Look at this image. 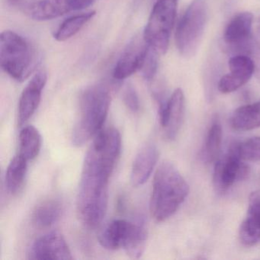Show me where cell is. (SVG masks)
Masks as SVG:
<instances>
[{"label": "cell", "instance_id": "obj_21", "mask_svg": "<svg viewBox=\"0 0 260 260\" xmlns=\"http://www.w3.org/2000/svg\"><path fill=\"white\" fill-rule=\"evenodd\" d=\"M42 148V136L34 126H27L19 135V153L27 160L37 157Z\"/></svg>", "mask_w": 260, "mask_h": 260}, {"label": "cell", "instance_id": "obj_9", "mask_svg": "<svg viewBox=\"0 0 260 260\" xmlns=\"http://www.w3.org/2000/svg\"><path fill=\"white\" fill-rule=\"evenodd\" d=\"M149 45L144 35L137 36L127 44L115 64L113 77L117 80H123L141 71L148 50Z\"/></svg>", "mask_w": 260, "mask_h": 260}, {"label": "cell", "instance_id": "obj_6", "mask_svg": "<svg viewBox=\"0 0 260 260\" xmlns=\"http://www.w3.org/2000/svg\"><path fill=\"white\" fill-rule=\"evenodd\" d=\"M178 0H156L143 35L149 46L159 55L168 51L177 12Z\"/></svg>", "mask_w": 260, "mask_h": 260}, {"label": "cell", "instance_id": "obj_14", "mask_svg": "<svg viewBox=\"0 0 260 260\" xmlns=\"http://www.w3.org/2000/svg\"><path fill=\"white\" fill-rule=\"evenodd\" d=\"M158 158L159 152L154 144L148 143L141 147L132 165L131 182L133 186H141L148 180Z\"/></svg>", "mask_w": 260, "mask_h": 260}, {"label": "cell", "instance_id": "obj_10", "mask_svg": "<svg viewBox=\"0 0 260 260\" xmlns=\"http://www.w3.org/2000/svg\"><path fill=\"white\" fill-rule=\"evenodd\" d=\"M230 74L223 76L219 80L218 90L221 93L235 92L244 86L255 74V65L249 56L236 54L228 62Z\"/></svg>", "mask_w": 260, "mask_h": 260}, {"label": "cell", "instance_id": "obj_4", "mask_svg": "<svg viewBox=\"0 0 260 260\" xmlns=\"http://www.w3.org/2000/svg\"><path fill=\"white\" fill-rule=\"evenodd\" d=\"M208 0H192L176 27L178 51L185 58L196 55L208 21Z\"/></svg>", "mask_w": 260, "mask_h": 260}, {"label": "cell", "instance_id": "obj_29", "mask_svg": "<svg viewBox=\"0 0 260 260\" xmlns=\"http://www.w3.org/2000/svg\"><path fill=\"white\" fill-rule=\"evenodd\" d=\"M96 0H69L72 11L82 10L90 7Z\"/></svg>", "mask_w": 260, "mask_h": 260}, {"label": "cell", "instance_id": "obj_7", "mask_svg": "<svg viewBox=\"0 0 260 260\" xmlns=\"http://www.w3.org/2000/svg\"><path fill=\"white\" fill-rule=\"evenodd\" d=\"M249 172V166L231 146L228 153L215 162L213 175L214 188L217 192H226L236 182L246 179Z\"/></svg>", "mask_w": 260, "mask_h": 260}, {"label": "cell", "instance_id": "obj_20", "mask_svg": "<svg viewBox=\"0 0 260 260\" xmlns=\"http://www.w3.org/2000/svg\"><path fill=\"white\" fill-rule=\"evenodd\" d=\"M28 160L20 154L15 156L9 164L6 173V185L12 194L21 191L26 176Z\"/></svg>", "mask_w": 260, "mask_h": 260}, {"label": "cell", "instance_id": "obj_18", "mask_svg": "<svg viewBox=\"0 0 260 260\" xmlns=\"http://www.w3.org/2000/svg\"><path fill=\"white\" fill-rule=\"evenodd\" d=\"M233 129L246 132L260 127V100L236 109L231 118Z\"/></svg>", "mask_w": 260, "mask_h": 260}, {"label": "cell", "instance_id": "obj_1", "mask_svg": "<svg viewBox=\"0 0 260 260\" xmlns=\"http://www.w3.org/2000/svg\"><path fill=\"white\" fill-rule=\"evenodd\" d=\"M121 138L117 129L100 131L86 152L79 185L77 210L85 226L95 228L106 216L111 175L119 159Z\"/></svg>", "mask_w": 260, "mask_h": 260}, {"label": "cell", "instance_id": "obj_26", "mask_svg": "<svg viewBox=\"0 0 260 260\" xmlns=\"http://www.w3.org/2000/svg\"><path fill=\"white\" fill-rule=\"evenodd\" d=\"M231 51L238 53L237 54H246L252 59L255 65V76L260 83V45L258 42L251 37L244 43L241 44Z\"/></svg>", "mask_w": 260, "mask_h": 260}, {"label": "cell", "instance_id": "obj_11", "mask_svg": "<svg viewBox=\"0 0 260 260\" xmlns=\"http://www.w3.org/2000/svg\"><path fill=\"white\" fill-rule=\"evenodd\" d=\"M30 259H72L71 249L61 234L48 233L36 240L28 253Z\"/></svg>", "mask_w": 260, "mask_h": 260}, {"label": "cell", "instance_id": "obj_23", "mask_svg": "<svg viewBox=\"0 0 260 260\" xmlns=\"http://www.w3.org/2000/svg\"><path fill=\"white\" fill-rule=\"evenodd\" d=\"M222 143V127L220 121L216 119L211 124L204 146L202 156L207 162H216L220 154Z\"/></svg>", "mask_w": 260, "mask_h": 260}, {"label": "cell", "instance_id": "obj_16", "mask_svg": "<svg viewBox=\"0 0 260 260\" xmlns=\"http://www.w3.org/2000/svg\"><path fill=\"white\" fill-rule=\"evenodd\" d=\"M25 14L36 21L57 19L72 11L69 0H39L25 7Z\"/></svg>", "mask_w": 260, "mask_h": 260}, {"label": "cell", "instance_id": "obj_3", "mask_svg": "<svg viewBox=\"0 0 260 260\" xmlns=\"http://www.w3.org/2000/svg\"><path fill=\"white\" fill-rule=\"evenodd\" d=\"M109 89L102 85L90 86L82 92L79 112L72 132L74 146L81 147L101 131L110 107Z\"/></svg>", "mask_w": 260, "mask_h": 260}, {"label": "cell", "instance_id": "obj_25", "mask_svg": "<svg viewBox=\"0 0 260 260\" xmlns=\"http://www.w3.org/2000/svg\"><path fill=\"white\" fill-rule=\"evenodd\" d=\"M243 161H260V137H254L231 145Z\"/></svg>", "mask_w": 260, "mask_h": 260}, {"label": "cell", "instance_id": "obj_12", "mask_svg": "<svg viewBox=\"0 0 260 260\" xmlns=\"http://www.w3.org/2000/svg\"><path fill=\"white\" fill-rule=\"evenodd\" d=\"M48 80V74L44 69L39 70L24 89L19 102L18 124L23 125L37 110L42 91Z\"/></svg>", "mask_w": 260, "mask_h": 260}, {"label": "cell", "instance_id": "obj_19", "mask_svg": "<svg viewBox=\"0 0 260 260\" xmlns=\"http://www.w3.org/2000/svg\"><path fill=\"white\" fill-rule=\"evenodd\" d=\"M61 213V202L57 199H48L35 208L33 223L39 228H50L60 219Z\"/></svg>", "mask_w": 260, "mask_h": 260}, {"label": "cell", "instance_id": "obj_17", "mask_svg": "<svg viewBox=\"0 0 260 260\" xmlns=\"http://www.w3.org/2000/svg\"><path fill=\"white\" fill-rule=\"evenodd\" d=\"M134 223L121 219L109 222L99 236L100 244L110 250L124 247L133 229Z\"/></svg>", "mask_w": 260, "mask_h": 260}, {"label": "cell", "instance_id": "obj_8", "mask_svg": "<svg viewBox=\"0 0 260 260\" xmlns=\"http://www.w3.org/2000/svg\"><path fill=\"white\" fill-rule=\"evenodd\" d=\"M185 95L181 89H176L168 101L159 107V118L164 137L173 141L177 137L185 116Z\"/></svg>", "mask_w": 260, "mask_h": 260}, {"label": "cell", "instance_id": "obj_30", "mask_svg": "<svg viewBox=\"0 0 260 260\" xmlns=\"http://www.w3.org/2000/svg\"><path fill=\"white\" fill-rule=\"evenodd\" d=\"M8 1L9 4L12 6H16L19 4V3L22 1V0H7Z\"/></svg>", "mask_w": 260, "mask_h": 260}, {"label": "cell", "instance_id": "obj_5", "mask_svg": "<svg viewBox=\"0 0 260 260\" xmlns=\"http://www.w3.org/2000/svg\"><path fill=\"white\" fill-rule=\"evenodd\" d=\"M34 56L22 36L10 30L0 35V66L12 78L22 82L31 74Z\"/></svg>", "mask_w": 260, "mask_h": 260}, {"label": "cell", "instance_id": "obj_15", "mask_svg": "<svg viewBox=\"0 0 260 260\" xmlns=\"http://www.w3.org/2000/svg\"><path fill=\"white\" fill-rule=\"evenodd\" d=\"M253 16L249 12L236 15L226 25L223 33V42L228 50L237 48L252 37Z\"/></svg>", "mask_w": 260, "mask_h": 260}, {"label": "cell", "instance_id": "obj_13", "mask_svg": "<svg viewBox=\"0 0 260 260\" xmlns=\"http://www.w3.org/2000/svg\"><path fill=\"white\" fill-rule=\"evenodd\" d=\"M239 237L246 246H255L260 242V190L249 196L247 213L240 225Z\"/></svg>", "mask_w": 260, "mask_h": 260}, {"label": "cell", "instance_id": "obj_24", "mask_svg": "<svg viewBox=\"0 0 260 260\" xmlns=\"http://www.w3.org/2000/svg\"><path fill=\"white\" fill-rule=\"evenodd\" d=\"M147 238V230L144 225L135 223L130 237L123 248L131 258H140L144 253Z\"/></svg>", "mask_w": 260, "mask_h": 260}, {"label": "cell", "instance_id": "obj_28", "mask_svg": "<svg viewBox=\"0 0 260 260\" xmlns=\"http://www.w3.org/2000/svg\"><path fill=\"white\" fill-rule=\"evenodd\" d=\"M123 100L126 107L132 111V112H138L140 109L139 97H138L137 91L132 85H129L126 87L123 95Z\"/></svg>", "mask_w": 260, "mask_h": 260}, {"label": "cell", "instance_id": "obj_2", "mask_svg": "<svg viewBox=\"0 0 260 260\" xmlns=\"http://www.w3.org/2000/svg\"><path fill=\"white\" fill-rule=\"evenodd\" d=\"M189 193V186L176 166L165 161L158 167L153 177L150 212L158 222L173 215Z\"/></svg>", "mask_w": 260, "mask_h": 260}, {"label": "cell", "instance_id": "obj_27", "mask_svg": "<svg viewBox=\"0 0 260 260\" xmlns=\"http://www.w3.org/2000/svg\"><path fill=\"white\" fill-rule=\"evenodd\" d=\"M159 54L154 49L149 46L141 69L143 77L147 81H151L156 76L159 63Z\"/></svg>", "mask_w": 260, "mask_h": 260}, {"label": "cell", "instance_id": "obj_31", "mask_svg": "<svg viewBox=\"0 0 260 260\" xmlns=\"http://www.w3.org/2000/svg\"><path fill=\"white\" fill-rule=\"evenodd\" d=\"M259 29H260V20H259Z\"/></svg>", "mask_w": 260, "mask_h": 260}, {"label": "cell", "instance_id": "obj_22", "mask_svg": "<svg viewBox=\"0 0 260 260\" xmlns=\"http://www.w3.org/2000/svg\"><path fill=\"white\" fill-rule=\"evenodd\" d=\"M95 16V11H91L68 18L63 21L56 31L54 39L60 42L69 40L76 36Z\"/></svg>", "mask_w": 260, "mask_h": 260}]
</instances>
